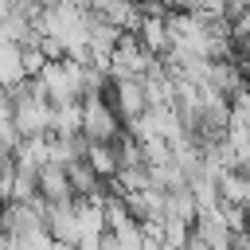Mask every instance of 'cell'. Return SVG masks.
Returning a JSON list of instances; mask_svg holds the SVG:
<instances>
[{"mask_svg": "<svg viewBox=\"0 0 250 250\" xmlns=\"http://www.w3.org/2000/svg\"><path fill=\"white\" fill-rule=\"evenodd\" d=\"M113 82H117V113H121L125 121L141 117V113L148 109L145 82H141V78H113Z\"/></svg>", "mask_w": 250, "mask_h": 250, "instance_id": "1", "label": "cell"}]
</instances>
